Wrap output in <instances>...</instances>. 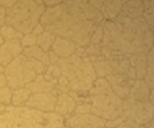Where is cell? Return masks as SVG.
Masks as SVG:
<instances>
[{
  "mask_svg": "<svg viewBox=\"0 0 154 128\" xmlns=\"http://www.w3.org/2000/svg\"><path fill=\"white\" fill-rule=\"evenodd\" d=\"M100 12L83 0L62 2L53 8H46L40 23L46 31L86 47L97 25L104 22Z\"/></svg>",
  "mask_w": 154,
  "mask_h": 128,
  "instance_id": "obj_1",
  "label": "cell"
},
{
  "mask_svg": "<svg viewBox=\"0 0 154 128\" xmlns=\"http://www.w3.org/2000/svg\"><path fill=\"white\" fill-rule=\"evenodd\" d=\"M104 36L101 46L117 50L130 57L132 54H146L153 49V30L143 17L127 19L117 16L112 21L102 22Z\"/></svg>",
  "mask_w": 154,
  "mask_h": 128,
  "instance_id": "obj_2",
  "label": "cell"
},
{
  "mask_svg": "<svg viewBox=\"0 0 154 128\" xmlns=\"http://www.w3.org/2000/svg\"><path fill=\"white\" fill-rule=\"evenodd\" d=\"M64 118L56 112H41L29 107L8 106L0 114V128H62Z\"/></svg>",
  "mask_w": 154,
  "mask_h": 128,
  "instance_id": "obj_3",
  "label": "cell"
},
{
  "mask_svg": "<svg viewBox=\"0 0 154 128\" xmlns=\"http://www.w3.org/2000/svg\"><path fill=\"white\" fill-rule=\"evenodd\" d=\"M57 66L69 81L70 90L89 91L96 80L93 64L90 62L85 47H78L75 53L68 58H59Z\"/></svg>",
  "mask_w": 154,
  "mask_h": 128,
  "instance_id": "obj_4",
  "label": "cell"
},
{
  "mask_svg": "<svg viewBox=\"0 0 154 128\" xmlns=\"http://www.w3.org/2000/svg\"><path fill=\"white\" fill-rule=\"evenodd\" d=\"M45 10L46 6L42 0H19L11 9L6 10L5 23L22 36L31 33L40 23Z\"/></svg>",
  "mask_w": 154,
  "mask_h": 128,
  "instance_id": "obj_5",
  "label": "cell"
},
{
  "mask_svg": "<svg viewBox=\"0 0 154 128\" xmlns=\"http://www.w3.org/2000/svg\"><path fill=\"white\" fill-rule=\"evenodd\" d=\"M46 66L36 59L20 54L5 67L4 75L6 84L12 90L19 87H25L32 83L37 75H42L46 72Z\"/></svg>",
  "mask_w": 154,
  "mask_h": 128,
  "instance_id": "obj_6",
  "label": "cell"
},
{
  "mask_svg": "<svg viewBox=\"0 0 154 128\" xmlns=\"http://www.w3.org/2000/svg\"><path fill=\"white\" fill-rule=\"evenodd\" d=\"M91 113L105 121L122 116V100L112 93V90L100 95L90 96Z\"/></svg>",
  "mask_w": 154,
  "mask_h": 128,
  "instance_id": "obj_7",
  "label": "cell"
},
{
  "mask_svg": "<svg viewBox=\"0 0 154 128\" xmlns=\"http://www.w3.org/2000/svg\"><path fill=\"white\" fill-rule=\"evenodd\" d=\"M154 106L149 101H136L130 97L122 100V118L126 122L142 126L153 121Z\"/></svg>",
  "mask_w": 154,
  "mask_h": 128,
  "instance_id": "obj_8",
  "label": "cell"
},
{
  "mask_svg": "<svg viewBox=\"0 0 154 128\" xmlns=\"http://www.w3.org/2000/svg\"><path fill=\"white\" fill-rule=\"evenodd\" d=\"M57 101V95L43 93V94H32L26 102V107L41 111V112H54V106Z\"/></svg>",
  "mask_w": 154,
  "mask_h": 128,
  "instance_id": "obj_9",
  "label": "cell"
},
{
  "mask_svg": "<svg viewBox=\"0 0 154 128\" xmlns=\"http://www.w3.org/2000/svg\"><path fill=\"white\" fill-rule=\"evenodd\" d=\"M90 3L100 14L104 17L105 21H112L115 20L121 12V8L123 2L119 0H91Z\"/></svg>",
  "mask_w": 154,
  "mask_h": 128,
  "instance_id": "obj_10",
  "label": "cell"
},
{
  "mask_svg": "<svg viewBox=\"0 0 154 128\" xmlns=\"http://www.w3.org/2000/svg\"><path fill=\"white\" fill-rule=\"evenodd\" d=\"M106 121L93 113L89 114H72L70 117L64 118V126H79L91 128H104Z\"/></svg>",
  "mask_w": 154,
  "mask_h": 128,
  "instance_id": "obj_11",
  "label": "cell"
},
{
  "mask_svg": "<svg viewBox=\"0 0 154 128\" xmlns=\"http://www.w3.org/2000/svg\"><path fill=\"white\" fill-rule=\"evenodd\" d=\"M23 48L21 47L20 40L5 41L0 47V66L6 67L10 62H12L16 57L22 54Z\"/></svg>",
  "mask_w": 154,
  "mask_h": 128,
  "instance_id": "obj_12",
  "label": "cell"
},
{
  "mask_svg": "<svg viewBox=\"0 0 154 128\" xmlns=\"http://www.w3.org/2000/svg\"><path fill=\"white\" fill-rule=\"evenodd\" d=\"M76 107V102L69 94H59L57 96L56 106H54V112L63 118H68L72 114H74Z\"/></svg>",
  "mask_w": 154,
  "mask_h": 128,
  "instance_id": "obj_13",
  "label": "cell"
},
{
  "mask_svg": "<svg viewBox=\"0 0 154 128\" xmlns=\"http://www.w3.org/2000/svg\"><path fill=\"white\" fill-rule=\"evenodd\" d=\"M29 90L31 91V94H43V93H49V94H54V95H59V90H58V86L54 83H51L47 81L43 75H37L36 79L30 83L26 86Z\"/></svg>",
  "mask_w": 154,
  "mask_h": 128,
  "instance_id": "obj_14",
  "label": "cell"
},
{
  "mask_svg": "<svg viewBox=\"0 0 154 128\" xmlns=\"http://www.w3.org/2000/svg\"><path fill=\"white\" fill-rule=\"evenodd\" d=\"M76 48H78V46H76L74 42L57 36L51 50H52L58 58H68L75 53Z\"/></svg>",
  "mask_w": 154,
  "mask_h": 128,
  "instance_id": "obj_15",
  "label": "cell"
},
{
  "mask_svg": "<svg viewBox=\"0 0 154 128\" xmlns=\"http://www.w3.org/2000/svg\"><path fill=\"white\" fill-rule=\"evenodd\" d=\"M150 89L144 83L143 79H136L130 89V95L128 97L136 101H149Z\"/></svg>",
  "mask_w": 154,
  "mask_h": 128,
  "instance_id": "obj_16",
  "label": "cell"
},
{
  "mask_svg": "<svg viewBox=\"0 0 154 128\" xmlns=\"http://www.w3.org/2000/svg\"><path fill=\"white\" fill-rule=\"evenodd\" d=\"M144 11L143 2H123L120 16L127 19H138L142 17Z\"/></svg>",
  "mask_w": 154,
  "mask_h": 128,
  "instance_id": "obj_17",
  "label": "cell"
},
{
  "mask_svg": "<svg viewBox=\"0 0 154 128\" xmlns=\"http://www.w3.org/2000/svg\"><path fill=\"white\" fill-rule=\"evenodd\" d=\"M90 62L93 64L94 72L96 74V78H106L107 75L112 74V68L110 62L104 56H97V57H89Z\"/></svg>",
  "mask_w": 154,
  "mask_h": 128,
  "instance_id": "obj_18",
  "label": "cell"
},
{
  "mask_svg": "<svg viewBox=\"0 0 154 128\" xmlns=\"http://www.w3.org/2000/svg\"><path fill=\"white\" fill-rule=\"evenodd\" d=\"M128 62L130 66L136 70V76L137 79H143L146 75L147 70V58L146 54L140 53V54H132L128 57Z\"/></svg>",
  "mask_w": 154,
  "mask_h": 128,
  "instance_id": "obj_19",
  "label": "cell"
},
{
  "mask_svg": "<svg viewBox=\"0 0 154 128\" xmlns=\"http://www.w3.org/2000/svg\"><path fill=\"white\" fill-rule=\"evenodd\" d=\"M22 54L26 56L29 58H32V59H36L38 62H41L43 66L48 67L49 66V56H48V52L46 50L41 49L40 47L37 46H33V47H29V48H23L22 50Z\"/></svg>",
  "mask_w": 154,
  "mask_h": 128,
  "instance_id": "obj_20",
  "label": "cell"
},
{
  "mask_svg": "<svg viewBox=\"0 0 154 128\" xmlns=\"http://www.w3.org/2000/svg\"><path fill=\"white\" fill-rule=\"evenodd\" d=\"M31 91L29 89L25 87H19V89H14L12 90V99H11V106L14 107H25L26 106V102L29 101L30 96H31Z\"/></svg>",
  "mask_w": 154,
  "mask_h": 128,
  "instance_id": "obj_21",
  "label": "cell"
},
{
  "mask_svg": "<svg viewBox=\"0 0 154 128\" xmlns=\"http://www.w3.org/2000/svg\"><path fill=\"white\" fill-rule=\"evenodd\" d=\"M146 58H147V70H146V75H144V83L148 85V87L154 89V59H153V49L148 50L146 53Z\"/></svg>",
  "mask_w": 154,
  "mask_h": 128,
  "instance_id": "obj_22",
  "label": "cell"
},
{
  "mask_svg": "<svg viewBox=\"0 0 154 128\" xmlns=\"http://www.w3.org/2000/svg\"><path fill=\"white\" fill-rule=\"evenodd\" d=\"M56 35L52 33V32H48V31H45L42 35H40L37 37V42H36V46L40 47L41 49L46 50V52H49L51 48H52L54 41H56Z\"/></svg>",
  "mask_w": 154,
  "mask_h": 128,
  "instance_id": "obj_23",
  "label": "cell"
},
{
  "mask_svg": "<svg viewBox=\"0 0 154 128\" xmlns=\"http://www.w3.org/2000/svg\"><path fill=\"white\" fill-rule=\"evenodd\" d=\"M111 90V85L106 80V78H96V80L93 83L90 90H89V95L94 96V95H100L104 94L106 91Z\"/></svg>",
  "mask_w": 154,
  "mask_h": 128,
  "instance_id": "obj_24",
  "label": "cell"
},
{
  "mask_svg": "<svg viewBox=\"0 0 154 128\" xmlns=\"http://www.w3.org/2000/svg\"><path fill=\"white\" fill-rule=\"evenodd\" d=\"M133 81H134V80L128 79V80H127L126 83H123V84H120V85H112V86H111V90H112V93L116 95L119 99L125 100V99L128 97V95H130V89H131Z\"/></svg>",
  "mask_w": 154,
  "mask_h": 128,
  "instance_id": "obj_25",
  "label": "cell"
},
{
  "mask_svg": "<svg viewBox=\"0 0 154 128\" xmlns=\"http://www.w3.org/2000/svg\"><path fill=\"white\" fill-rule=\"evenodd\" d=\"M112 68V74H127L128 68H130V62L128 58L119 59V60H109Z\"/></svg>",
  "mask_w": 154,
  "mask_h": 128,
  "instance_id": "obj_26",
  "label": "cell"
},
{
  "mask_svg": "<svg viewBox=\"0 0 154 128\" xmlns=\"http://www.w3.org/2000/svg\"><path fill=\"white\" fill-rule=\"evenodd\" d=\"M0 33H2L4 41H11V40H21L22 38V35L19 33L14 27L9 26V25H4V26L0 27Z\"/></svg>",
  "mask_w": 154,
  "mask_h": 128,
  "instance_id": "obj_27",
  "label": "cell"
},
{
  "mask_svg": "<svg viewBox=\"0 0 154 128\" xmlns=\"http://www.w3.org/2000/svg\"><path fill=\"white\" fill-rule=\"evenodd\" d=\"M68 94L74 99V101L76 102V105H79V104H90V95H89V91H74V90H70Z\"/></svg>",
  "mask_w": 154,
  "mask_h": 128,
  "instance_id": "obj_28",
  "label": "cell"
},
{
  "mask_svg": "<svg viewBox=\"0 0 154 128\" xmlns=\"http://www.w3.org/2000/svg\"><path fill=\"white\" fill-rule=\"evenodd\" d=\"M11 99H12V89L8 85L0 87V104L4 106H10L11 105Z\"/></svg>",
  "mask_w": 154,
  "mask_h": 128,
  "instance_id": "obj_29",
  "label": "cell"
},
{
  "mask_svg": "<svg viewBox=\"0 0 154 128\" xmlns=\"http://www.w3.org/2000/svg\"><path fill=\"white\" fill-rule=\"evenodd\" d=\"M106 80L112 86V85H120V84L126 83L128 80V78H127V75H125V74H111V75L106 76Z\"/></svg>",
  "mask_w": 154,
  "mask_h": 128,
  "instance_id": "obj_30",
  "label": "cell"
},
{
  "mask_svg": "<svg viewBox=\"0 0 154 128\" xmlns=\"http://www.w3.org/2000/svg\"><path fill=\"white\" fill-rule=\"evenodd\" d=\"M36 42H37V37L35 35H32V33L23 35L22 38L20 40V43H21V47L22 48L33 47V46H36Z\"/></svg>",
  "mask_w": 154,
  "mask_h": 128,
  "instance_id": "obj_31",
  "label": "cell"
},
{
  "mask_svg": "<svg viewBox=\"0 0 154 128\" xmlns=\"http://www.w3.org/2000/svg\"><path fill=\"white\" fill-rule=\"evenodd\" d=\"M102 36H104V29H102V22L100 25H97L91 38H90V43L93 44H101L102 42Z\"/></svg>",
  "mask_w": 154,
  "mask_h": 128,
  "instance_id": "obj_32",
  "label": "cell"
},
{
  "mask_svg": "<svg viewBox=\"0 0 154 128\" xmlns=\"http://www.w3.org/2000/svg\"><path fill=\"white\" fill-rule=\"evenodd\" d=\"M57 86H58V90H59L60 94H68L70 91L69 81H68V79L64 75H60V78L57 81Z\"/></svg>",
  "mask_w": 154,
  "mask_h": 128,
  "instance_id": "obj_33",
  "label": "cell"
},
{
  "mask_svg": "<svg viewBox=\"0 0 154 128\" xmlns=\"http://www.w3.org/2000/svg\"><path fill=\"white\" fill-rule=\"evenodd\" d=\"M45 74L49 75L51 78H53V79H56V80H58V79L60 78V75H62V72H60V69L58 68L57 64H49V66L46 68Z\"/></svg>",
  "mask_w": 154,
  "mask_h": 128,
  "instance_id": "obj_34",
  "label": "cell"
},
{
  "mask_svg": "<svg viewBox=\"0 0 154 128\" xmlns=\"http://www.w3.org/2000/svg\"><path fill=\"white\" fill-rule=\"evenodd\" d=\"M85 50L89 57H97L101 56V44H93V43H89L85 47Z\"/></svg>",
  "mask_w": 154,
  "mask_h": 128,
  "instance_id": "obj_35",
  "label": "cell"
},
{
  "mask_svg": "<svg viewBox=\"0 0 154 128\" xmlns=\"http://www.w3.org/2000/svg\"><path fill=\"white\" fill-rule=\"evenodd\" d=\"M91 113V105L90 104H79L76 105L74 114H89Z\"/></svg>",
  "mask_w": 154,
  "mask_h": 128,
  "instance_id": "obj_36",
  "label": "cell"
},
{
  "mask_svg": "<svg viewBox=\"0 0 154 128\" xmlns=\"http://www.w3.org/2000/svg\"><path fill=\"white\" fill-rule=\"evenodd\" d=\"M123 121L125 120L122 118V116L121 117H117V118H113V120H109V121H106L105 127H107V128H116L121 123H123Z\"/></svg>",
  "mask_w": 154,
  "mask_h": 128,
  "instance_id": "obj_37",
  "label": "cell"
},
{
  "mask_svg": "<svg viewBox=\"0 0 154 128\" xmlns=\"http://www.w3.org/2000/svg\"><path fill=\"white\" fill-rule=\"evenodd\" d=\"M16 4V0H0V8H3L5 10L11 9Z\"/></svg>",
  "mask_w": 154,
  "mask_h": 128,
  "instance_id": "obj_38",
  "label": "cell"
},
{
  "mask_svg": "<svg viewBox=\"0 0 154 128\" xmlns=\"http://www.w3.org/2000/svg\"><path fill=\"white\" fill-rule=\"evenodd\" d=\"M45 31H46V30H45V27L42 26L41 23H38L37 26H36V27H35V29L32 30V32H31V33H32V35H35L36 37H38L40 35H42V33H43Z\"/></svg>",
  "mask_w": 154,
  "mask_h": 128,
  "instance_id": "obj_39",
  "label": "cell"
},
{
  "mask_svg": "<svg viewBox=\"0 0 154 128\" xmlns=\"http://www.w3.org/2000/svg\"><path fill=\"white\" fill-rule=\"evenodd\" d=\"M42 2H43V5L46 8H53V6H56V5L62 3L60 0H42Z\"/></svg>",
  "mask_w": 154,
  "mask_h": 128,
  "instance_id": "obj_40",
  "label": "cell"
},
{
  "mask_svg": "<svg viewBox=\"0 0 154 128\" xmlns=\"http://www.w3.org/2000/svg\"><path fill=\"white\" fill-rule=\"evenodd\" d=\"M127 78L128 79H131V80H136L137 79V76H136V70L130 66V68H128V72H127Z\"/></svg>",
  "mask_w": 154,
  "mask_h": 128,
  "instance_id": "obj_41",
  "label": "cell"
},
{
  "mask_svg": "<svg viewBox=\"0 0 154 128\" xmlns=\"http://www.w3.org/2000/svg\"><path fill=\"white\" fill-rule=\"evenodd\" d=\"M5 17H6V10L0 8V27L5 25Z\"/></svg>",
  "mask_w": 154,
  "mask_h": 128,
  "instance_id": "obj_42",
  "label": "cell"
},
{
  "mask_svg": "<svg viewBox=\"0 0 154 128\" xmlns=\"http://www.w3.org/2000/svg\"><path fill=\"white\" fill-rule=\"evenodd\" d=\"M48 56H49V63L51 64H57V62L59 60V58L52 52V50H49V52H48Z\"/></svg>",
  "mask_w": 154,
  "mask_h": 128,
  "instance_id": "obj_43",
  "label": "cell"
},
{
  "mask_svg": "<svg viewBox=\"0 0 154 128\" xmlns=\"http://www.w3.org/2000/svg\"><path fill=\"white\" fill-rule=\"evenodd\" d=\"M5 85H8V84H6L5 75H4V74H0V87H3V86H5Z\"/></svg>",
  "mask_w": 154,
  "mask_h": 128,
  "instance_id": "obj_44",
  "label": "cell"
},
{
  "mask_svg": "<svg viewBox=\"0 0 154 128\" xmlns=\"http://www.w3.org/2000/svg\"><path fill=\"white\" fill-rule=\"evenodd\" d=\"M62 128H91V127H79V126H63Z\"/></svg>",
  "mask_w": 154,
  "mask_h": 128,
  "instance_id": "obj_45",
  "label": "cell"
},
{
  "mask_svg": "<svg viewBox=\"0 0 154 128\" xmlns=\"http://www.w3.org/2000/svg\"><path fill=\"white\" fill-rule=\"evenodd\" d=\"M5 110H6V106H4L3 104H0V114L4 113V112H5Z\"/></svg>",
  "mask_w": 154,
  "mask_h": 128,
  "instance_id": "obj_46",
  "label": "cell"
},
{
  "mask_svg": "<svg viewBox=\"0 0 154 128\" xmlns=\"http://www.w3.org/2000/svg\"><path fill=\"white\" fill-rule=\"evenodd\" d=\"M5 72V67L4 66H0V74H4Z\"/></svg>",
  "mask_w": 154,
  "mask_h": 128,
  "instance_id": "obj_47",
  "label": "cell"
},
{
  "mask_svg": "<svg viewBox=\"0 0 154 128\" xmlns=\"http://www.w3.org/2000/svg\"><path fill=\"white\" fill-rule=\"evenodd\" d=\"M5 41H4V38H3V36H2V33H0V47H2V44L4 43Z\"/></svg>",
  "mask_w": 154,
  "mask_h": 128,
  "instance_id": "obj_48",
  "label": "cell"
},
{
  "mask_svg": "<svg viewBox=\"0 0 154 128\" xmlns=\"http://www.w3.org/2000/svg\"><path fill=\"white\" fill-rule=\"evenodd\" d=\"M104 128H107V127H104ZM116 128H120V127H116Z\"/></svg>",
  "mask_w": 154,
  "mask_h": 128,
  "instance_id": "obj_49",
  "label": "cell"
}]
</instances>
